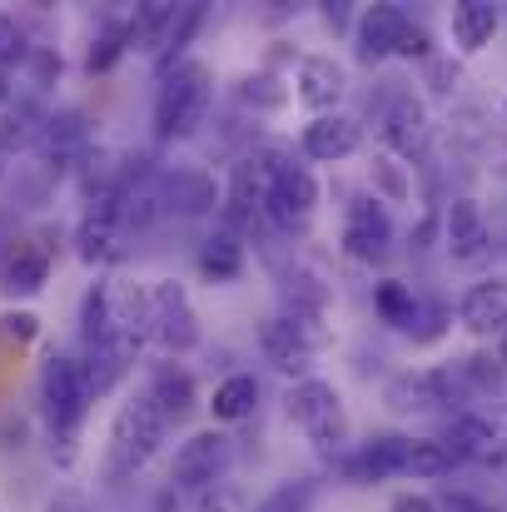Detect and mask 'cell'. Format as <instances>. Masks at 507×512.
<instances>
[{
    "label": "cell",
    "mask_w": 507,
    "mask_h": 512,
    "mask_svg": "<svg viewBox=\"0 0 507 512\" xmlns=\"http://www.w3.org/2000/svg\"><path fill=\"white\" fill-rule=\"evenodd\" d=\"M80 329H85V348L105 353L115 363H135L140 343L150 339V299L145 289L125 284V279H100L85 289L80 304Z\"/></svg>",
    "instance_id": "cell-1"
},
{
    "label": "cell",
    "mask_w": 507,
    "mask_h": 512,
    "mask_svg": "<svg viewBox=\"0 0 507 512\" xmlns=\"http://www.w3.org/2000/svg\"><path fill=\"white\" fill-rule=\"evenodd\" d=\"M169 438V418L165 408L150 393H135L115 408L110 433H105V478H135Z\"/></svg>",
    "instance_id": "cell-2"
},
{
    "label": "cell",
    "mask_w": 507,
    "mask_h": 512,
    "mask_svg": "<svg viewBox=\"0 0 507 512\" xmlns=\"http://www.w3.org/2000/svg\"><path fill=\"white\" fill-rule=\"evenodd\" d=\"M90 378H85V363L75 353H50L45 368H40V413H45V428H50V443H60V453L70 458V448L80 443L85 433V418H90Z\"/></svg>",
    "instance_id": "cell-3"
},
{
    "label": "cell",
    "mask_w": 507,
    "mask_h": 512,
    "mask_svg": "<svg viewBox=\"0 0 507 512\" xmlns=\"http://www.w3.org/2000/svg\"><path fill=\"white\" fill-rule=\"evenodd\" d=\"M209 100H214V75L204 60L184 55L174 70L160 75V95H155V140H189L204 115H209Z\"/></svg>",
    "instance_id": "cell-4"
},
{
    "label": "cell",
    "mask_w": 507,
    "mask_h": 512,
    "mask_svg": "<svg viewBox=\"0 0 507 512\" xmlns=\"http://www.w3.org/2000/svg\"><path fill=\"white\" fill-rule=\"evenodd\" d=\"M289 418H294V428L324 453V458H334L343 463L348 458V408H343V393H338L334 383H324V378H304V383H294L289 388Z\"/></svg>",
    "instance_id": "cell-5"
},
{
    "label": "cell",
    "mask_w": 507,
    "mask_h": 512,
    "mask_svg": "<svg viewBox=\"0 0 507 512\" xmlns=\"http://www.w3.org/2000/svg\"><path fill=\"white\" fill-rule=\"evenodd\" d=\"M324 319H314V314H274V319H264L259 324V348H264V358L279 368V373H289L294 383H304V378H314L309 368H314V358H319V348L329 343V329H319Z\"/></svg>",
    "instance_id": "cell-6"
},
{
    "label": "cell",
    "mask_w": 507,
    "mask_h": 512,
    "mask_svg": "<svg viewBox=\"0 0 507 512\" xmlns=\"http://www.w3.org/2000/svg\"><path fill=\"white\" fill-rule=\"evenodd\" d=\"M264 209L279 229H299L314 219L319 209V179L309 174V165H294L289 155H269L264 160Z\"/></svg>",
    "instance_id": "cell-7"
},
{
    "label": "cell",
    "mask_w": 507,
    "mask_h": 512,
    "mask_svg": "<svg viewBox=\"0 0 507 512\" xmlns=\"http://www.w3.org/2000/svg\"><path fill=\"white\" fill-rule=\"evenodd\" d=\"M145 299H150V339L169 358H184L189 348H199V314H194V299L179 279H155L145 289Z\"/></svg>",
    "instance_id": "cell-8"
},
{
    "label": "cell",
    "mask_w": 507,
    "mask_h": 512,
    "mask_svg": "<svg viewBox=\"0 0 507 512\" xmlns=\"http://www.w3.org/2000/svg\"><path fill=\"white\" fill-rule=\"evenodd\" d=\"M229 458H234V438L219 433V428H199V433H189V438L174 448L169 483L184 488V493H209V488H219Z\"/></svg>",
    "instance_id": "cell-9"
},
{
    "label": "cell",
    "mask_w": 507,
    "mask_h": 512,
    "mask_svg": "<svg viewBox=\"0 0 507 512\" xmlns=\"http://www.w3.org/2000/svg\"><path fill=\"white\" fill-rule=\"evenodd\" d=\"M463 373L458 368H408L398 378H388L383 403L393 413H443L463 398Z\"/></svg>",
    "instance_id": "cell-10"
},
{
    "label": "cell",
    "mask_w": 507,
    "mask_h": 512,
    "mask_svg": "<svg viewBox=\"0 0 507 512\" xmlns=\"http://www.w3.org/2000/svg\"><path fill=\"white\" fill-rule=\"evenodd\" d=\"M438 443L453 453V463H483V468H498V463H507V408L458 413Z\"/></svg>",
    "instance_id": "cell-11"
},
{
    "label": "cell",
    "mask_w": 507,
    "mask_h": 512,
    "mask_svg": "<svg viewBox=\"0 0 507 512\" xmlns=\"http://www.w3.org/2000/svg\"><path fill=\"white\" fill-rule=\"evenodd\" d=\"M338 244H343V254L358 259V264H378V259L388 254V244H393V219H388V209H383L378 194H358V199H348Z\"/></svg>",
    "instance_id": "cell-12"
},
{
    "label": "cell",
    "mask_w": 507,
    "mask_h": 512,
    "mask_svg": "<svg viewBox=\"0 0 507 512\" xmlns=\"http://www.w3.org/2000/svg\"><path fill=\"white\" fill-rule=\"evenodd\" d=\"M120 239H125V194H100V199H85V214H80V229H75V249L85 264H105L120 254Z\"/></svg>",
    "instance_id": "cell-13"
},
{
    "label": "cell",
    "mask_w": 507,
    "mask_h": 512,
    "mask_svg": "<svg viewBox=\"0 0 507 512\" xmlns=\"http://www.w3.org/2000/svg\"><path fill=\"white\" fill-rule=\"evenodd\" d=\"M443 244H448L453 264H483L493 254V229H488V214H483L478 199L458 194L443 209Z\"/></svg>",
    "instance_id": "cell-14"
},
{
    "label": "cell",
    "mask_w": 507,
    "mask_h": 512,
    "mask_svg": "<svg viewBox=\"0 0 507 512\" xmlns=\"http://www.w3.org/2000/svg\"><path fill=\"white\" fill-rule=\"evenodd\" d=\"M408 30H413V15L403 5H368L358 15V60L363 65H378V60L398 55Z\"/></svg>",
    "instance_id": "cell-15"
},
{
    "label": "cell",
    "mask_w": 507,
    "mask_h": 512,
    "mask_svg": "<svg viewBox=\"0 0 507 512\" xmlns=\"http://www.w3.org/2000/svg\"><path fill=\"white\" fill-rule=\"evenodd\" d=\"M299 145H304V155L309 160H319V165H338V160H348V155H358V145H363V125L353 120V115H314L309 125H304V135H299Z\"/></svg>",
    "instance_id": "cell-16"
},
{
    "label": "cell",
    "mask_w": 507,
    "mask_h": 512,
    "mask_svg": "<svg viewBox=\"0 0 507 512\" xmlns=\"http://www.w3.org/2000/svg\"><path fill=\"white\" fill-rule=\"evenodd\" d=\"M458 319H463V329H468V334H478V339H493V334L503 339L507 334V274L478 279V284L463 294Z\"/></svg>",
    "instance_id": "cell-17"
},
{
    "label": "cell",
    "mask_w": 507,
    "mask_h": 512,
    "mask_svg": "<svg viewBox=\"0 0 507 512\" xmlns=\"http://www.w3.org/2000/svg\"><path fill=\"white\" fill-rule=\"evenodd\" d=\"M299 105H309L314 115H334V105L348 95V70L338 65L334 55H304L299 60Z\"/></svg>",
    "instance_id": "cell-18"
},
{
    "label": "cell",
    "mask_w": 507,
    "mask_h": 512,
    "mask_svg": "<svg viewBox=\"0 0 507 512\" xmlns=\"http://www.w3.org/2000/svg\"><path fill=\"white\" fill-rule=\"evenodd\" d=\"M383 145L393 155H403V160H423V150H428V110H423V100L398 95L388 105V115H383Z\"/></svg>",
    "instance_id": "cell-19"
},
{
    "label": "cell",
    "mask_w": 507,
    "mask_h": 512,
    "mask_svg": "<svg viewBox=\"0 0 507 512\" xmlns=\"http://www.w3.org/2000/svg\"><path fill=\"white\" fill-rule=\"evenodd\" d=\"M498 20H503V10H498L493 0H458L453 15H448L453 45H458L463 55H478V50L498 35Z\"/></svg>",
    "instance_id": "cell-20"
},
{
    "label": "cell",
    "mask_w": 507,
    "mask_h": 512,
    "mask_svg": "<svg viewBox=\"0 0 507 512\" xmlns=\"http://www.w3.org/2000/svg\"><path fill=\"white\" fill-rule=\"evenodd\" d=\"M50 279V249L45 244H15L5 269H0V289L10 299H25V294H40Z\"/></svg>",
    "instance_id": "cell-21"
},
{
    "label": "cell",
    "mask_w": 507,
    "mask_h": 512,
    "mask_svg": "<svg viewBox=\"0 0 507 512\" xmlns=\"http://www.w3.org/2000/svg\"><path fill=\"white\" fill-rule=\"evenodd\" d=\"M244 264H249V254H244V239H239L234 229H214V234L199 244V274H204L209 284H234V279L244 274Z\"/></svg>",
    "instance_id": "cell-22"
},
{
    "label": "cell",
    "mask_w": 507,
    "mask_h": 512,
    "mask_svg": "<svg viewBox=\"0 0 507 512\" xmlns=\"http://www.w3.org/2000/svg\"><path fill=\"white\" fill-rule=\"evenodd\" d=\"M160 184H165V209H179V214H209L219 204V189L204 170H174Z\"/></svg>",
    "instance_id": "cell-23"
},
{
    "label": "cell",
    "mask_w": 507,
    "mask_h": 512,
    "mask_svg": "<svg viewBox=\"0 0 507 512\" xmlns=\"http://www.w3.org/2000/svg\"><path fill=\"white\" fill-rule=\"evenodd\" d=\"M160 408H165V418L174 423V418H184L189 408H194V378H189V368L184 363H160L155 373H150V388H145Z\"/></svg>",
    "instance_id": "cell-24"
},
{
    "label": "cell",
    "mask_w": 507,
    "mask_h": 512,
    "mask_svg": "<svg viewBox=\"0 0 507 512\" xmlns=\"http://www.w3.org/2000/svg\"><path fill=\"white\" fill-rule=\"evenodd\" d=\"M254 403H259V383H254V373H229V378L214 388L209 413H214V423H244V418L254 413Z\"/></svg>",
    "instance_id": "cell-25"
},
{
    "label": "cell",
    "mask_w": 507,
    "mask_h": 512,
    "mask_svg": "<svg viewBox=\"0 0 507 512\" xmlns=\"http://www.w3.org/2000/svg\"><path fill=\"white\" fill-rule=\"evenodd\" d=\"M174 10H179V5H165V0L140 5V10H135V20L125 25V45H135V50H155V55H160L169 25H174Z\"/></svg>",
    "instance_id": "cell-26"
},
{
    "label": "cell",
    "mask_w": 507,
    "mask_h": 512,
    "mask_svg": "<svg viewBox=\"0 0 507 512\" xmlns=\"http://www.w3.org/2000/svg\"><path fill=\"white\" fill-rule=\"evenodd\" d=\"M40 150L50 160H75L85 150V115L80 110H65V115H50L45 130H40Z\"/></svg>",
    "instance_id": "cell-27"
},
{
    "label": "cell",
    "mask_w": 507,
    "mask_h": 512,
    "mask_svg": "<svg viewBox=\"0 0 507 512\" xmlns=\"http://www.w3.org/2000/svg\"><path fill=\"white\" fill-rule=\"evenodd\" d=\"M373 314H378L388 329H408V334H413V324H418V299H413V289H408L403 279H383V284L373 289Z\"/></svg>",
    "instance_id": "cell-28"
},
{
    "label": "cell",
    "mask_w": 507,
    "mask_h": 512,
    "mask_svg": "<svg viewBox=\"0 0 507 512\" xmlns=\"http://www.w3.org/2000/svg\"><path fill=\"white\" fill-rule=\"evenodd\" d=\"M453 453L438 443V438H408V453H403V478H443L453 473Z\"/></svg>",
    "instance_id": "cell-29"
},
{
    "label": "cell",
    "mask_w": 507,
    "mask_h": 512,
    "mask_svg": "<svg viewBox=\"0 0 507 512\" xmlns=\"http://www.w3.org/2000/svg\"><path fill=\"white\" fill-rule=\"evenodd\" d=\"M199 20H204V5H179V10H174V25H169L165 45H160V55H155L160 75H165V70H174V65L184 60V45H189V35L199 30Z\"/></svg>",
    "instance_id": "cell-30"
},
{
    "label": "cell",
    "mask_w": 507,
    "mask_h": 512,
    "mask_svg": "<svg viewBox=\"0 0 507 512\" xmlns=\"http://www.w3.org/2000/svg\"><path fill=\"white\" fill-rule=\"evenodd\" d=\"M309 508H314V483H309V478H289V483H279L254 512H309Z\"/></svg>",
    "instance_id": "cell-31"
},
{
    "label": "cell",
    "mask_w": 507,
    "mask_h": 512,
    "mask_svg": "<svg viewBox=\"0 0 507 512\" xmlns=\"http://www.w3.org/2000/svg\"><path fill=\"white\" fill-rule=\"evenodd\" d=\"M25 30L15 25V15H0V95H5V75L25 60Z\"/></svg>",
    "instance_id": "cell-32"
},
{
    "label": "cell",
    "mask_w": 507,
    "mask_h": 512,
    "mask_svg": "<svg viewBox=\"0 0 507 512\" xmlns=\"http://www.w3.org/2000/svg\"><path fill=\"white\" fill-rule=\"evenodd\" d=\"M125 50H130V45H125V30H105V35L90 45V60H85V65H90V75H95V70H110Z\"/></svg>",
    "instance_id": "cell-33"
},
{
    "label": "cell",
    "mask_w": 507,
    "mask_h": 512,
    "mask_svg": "<svg viewBox=\"0 0 507 512\" xmlns=\"http://www.w3.org/2000/svg\"><path fill=\"white\" fill-rule=\"evenodd\" d=\"M373 184H378V189H383V194H388L393 204H403V199L413 194V184L403 179V170H398V165H393L388 155H383V160H373Z\"/></svg>",
    "instance_id": "cell-34"
},
{
    "label": "cell",
    "mask_w": 507,
    "mask_h": 512,
    "mask_svg": "<svg viewBox=\"0 0 507 512\" xmlns=\"http://www.w3.org/2000/svg\"><path fill=\"white\" fill-rule=\"evenodd\" d=\"M239 95H244L249 105H269V110H274V105H284V85H279L274 75H254V80H244V90H239Z\"/></svg>",
    "instance_id": "cell-35"
},
{
    "label": "cell",
    "mask_w": 507,
    "mask_h": 512,
    "mask_svg": "<svg viewBox=\"0 0 507 512\" xmlns=\"http://www.w3.org/2000/svg\"><path fill=\"white\" fill-rule=\"evenodd\" d=\"M199 512H254L234 488H209V493H199Z\"/></svg>",
    "instance_id": "cell-36"
},
{
    "label": "cell",
    "mask_w": 507,
    "mask_h": 512,
    "mask_svg": "<svg viewBox=\"0 0 507 512\" xmlns=\"http://www.w3.org/2000/svg\"><path fill=\"white\" fill-rule=\"evenodd\" d=\"M35 329H40L35 314H5V319H0V339H10V343H30Z\"/></svg>",
    "instance_id": "cell-37"
},
{
    "label": "cell",
    "mask_w": 507,
    "mask_h": 512,
    "mask_svg": "<svg viewBox=\"0 0 507 512\" xmlns=\"http://www.w3.org/2000/svg\"><path fill=\"white\" fill-rule=\"evenodd\" d=\"M40 512H95V503H90L85 493H75V488H60Z\"/></svg>",
    "instance_id": "cell-38"
},
{
    "label": "cell",
    "mask_w": 507,
    "mask_h": 512,
    "mask_svg": "<svg viewBox=\"0 0 507 512\" xmlns=\"http://www.w3.org/2000/svg\"><path fill=\"white\" fill-rule=\"evenodd\" d=\"M438 512H493V508L478 503V498H468V493H448V498L438 503Z\"/></svg>",
    "instance_id": "cell-39"
},
{
    "label": "cell",
    "mask_w": 507,
    "mask_h": 512,
    "mask_svg": "<svg viewBox=\"0 0 507 512\" xmlns=\"http://www.w3.org/2000/svg\"><path fill=\"white\" fill-rule=\"evenodd\" d=\"M388 512H438V503L423 498V493H403V498H393V508Z\"/></svg>",
    "instance_id": "cell-40"
},
{
    "label": "cell",
    "mask_w": 507,
    "mask_h": 512,
    "mask_svg": "<svg viewBox=\"0 0 507 512\" xmlns=\"http://www.w3.org/2000/svg\"><path fill=\"white\" fill-rule=\"evenodd\" d=\"M324 20H329V25H348V10H343V5H324Z\"/></svg>",
    "instance_id": "cell-41"
},
{
    "label": "cell",
    "mask_w": 507,
    "mask_h": 512,
    "mask_svg": "<svg viewBox=\"0 0 507 512\" xmlns=\"http://www.w3.org/2000/svg\"><path fill=\"white\" fill-rule=\"evenodd\" d=\"M498 363H507V334H503V348H498Z\"/></svg>",
    "instance_id": "cell-42"
},
{
    "label": "cell",
    "mask_w": 507,
    "mask_h": 512,
    "mask_svg": "<svg viewBox=\"0 0 507 512\" xmlns=\"http://www.w3.org/2000/svg\"><path fill=\"white\" fill-rule=\"evenodd\" d=\"M503 115H507V100H503Z\"/></svg>",
    "instance_id": "cell-43"
}]
</instances>
